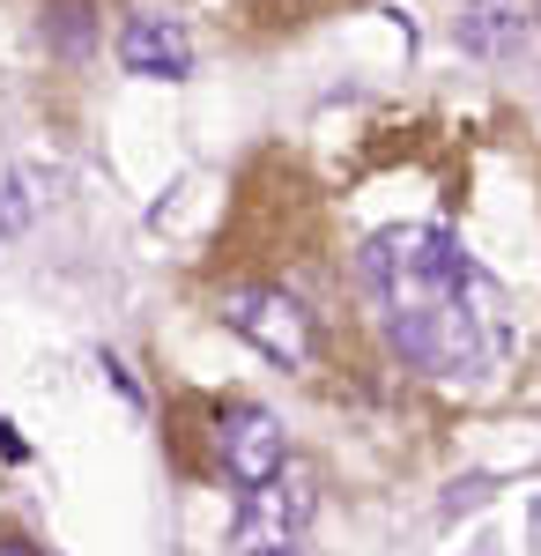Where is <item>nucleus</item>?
<instances>
[{
  "mask_svg": "<svg viewBox=\"0 0 541 556\" xmlns=\"http://www.w3.org/2000/svg\"><path fill=\"white\" fill-rule=\"evenodd\" d=\"M364 290L378 304L386 342L430 379H490L512 349L504 290L460 253L453 230L438 223H393L364 245Z\"/></svg>",
  "mask_w": 541,
  "mask_h": 556,
  "instance_id": "1",
  "label": "nucleus"
},
{
  "mask_svg": "<svg viewBox=\"0 0 541 556\" xmlns=\"http://www.w3.org/2000/svg\"><path fill=\"white\" fill-rule=\"evenodd\" d=\"M215 312H223V327L230 334H246L267 364H282V371H304L312 364V312L290 298V290H275V282H230L223 298H215Z\"/></svg>",
  "mask_w": 541,
  "mask_h": 556,
  "instance_id": "2",
  "label": "nucleus"
},
{
  "mask_svg": "<svg viewBox=\"0 0 541 556\" xmlns=\"http://www.w3.org/2000/svg\"><path fill=\"white\" fill-rule=\"evenodd\" d=\"M319 519V482L304 468H282L275 482L246 490V513L230 519V549L246 556H275V549H297V534Z\"/></svg>",
  "mask_w": 541,
  "mask_h": 556,
  "instance_id": "3",
  "label": "nucleus"
},
{
  "mask_svg": "<svg viewBox=\"0 0 541 556\" xmlns=\"http://www.w3.org/2000/svg\"><path fill=\"white\" fill-rule=\"evenodd\" d=\"M215 460H223V475L238 490H260V482H275V475L290 468V430H282V416H267L260 401H230L215 416Z\"/></svg>",
  "mask_w": 541,
  "mask_h": 556,
  "instance_id": "4",
  "label": "nucleus"
},
{
  "mask_svg": "<svg viewBox=\"0 0 541 556\" xmlns=\"http://www.w3.org/2000/svg\"><path fill=\"white\" fill-rule=\"evenodd\" d=\"M119 60L126 75H149V83H186L193 75V45L171 15H134L119 30Z\"/></svg>",
  "mask_w": 541,
  "mask_h": 556,
  "instance_id": "5",
  "label": "nucleus"
},
{
  "mask_svg": "<svg viewBox=\"0 0 541 556\" xmlns=\"http://www.w3.org/2000/svg\"><path fill=\"white\" fill-rule=\"evenodd\" d=\"M89 8L83 0H60V8H52V30H60V45H67V52H75V45H89V23H83Z\"/></svg>",
  "mask_w": 541,
  "mask_h": 556,
  "instance_id": "6",
  "label": "nucleus"
},
{
  "mask_svg": "<svg viewBox=\"0 0 541 556\" xmlns=\"http://www.w3.org/2000/svg\"><path fill=\"white\" fill-rule=\"evenodd\" d=\"M0 230H23V201H15V186H0Z\"/></svg>",
  "mask_w": 541,
  "mask_h": 556,
  "instance_id": "7",
  "label": "nucleus"
},
{
  "mask_svg": "<svg viewBox=\"0 0 541 556\" xmlns=\"http://www.w3.org/2000/svg\"><path fill=\"white\" fill-rule=\"evenodd\" d=\"M0 556H38L30 542H15V534H0Z\"/></svg>",
  "mask_w": 541,
  "mask_h": 556,
  "instance_id": "8",
  "label": "nucleus"
},
{
  "mask_svg": "<svg viewBox=\"0 0 541 556\" xmlns=\"http://www.w3.org/2000/svg\"><path fill=\"white\" fill-rule=\"evenodd\" d=\"M275 556H304V549H275Z\"/></svg>",
  "mask_w": 541,
  "mask_h": 556,
  "instance_id": "9",
  "label": "nucleus"
}]
</instances>
